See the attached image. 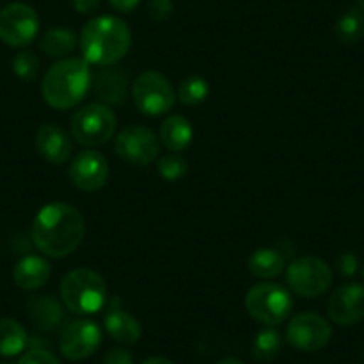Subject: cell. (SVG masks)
I'll return each instance as SVG.
<instances>
[{
	"mask_svg": "<svg viewBox=\"0 0 364 364\" xmlns=\"http://www.w3.org/2000/svg\"><path fill=\"white\" fill-rule=\"evenodd\" d=\"M141 0H109V4L117 9L118 13H132L139 6Z\"/></svg>",
	"mask_w": 364,
	"mask_h": 364,
	"instance_id": "obj_34",
	"label": "cell"
},
{
	"mask_svg": "<svg viewBox=\"0 0 364 364\" xmlns=\"http://www.w3.org/2000/svg\"><path fill=\"white\" fill-rule=\"evenodd\" d=\"M63 306L73 314L87 316L95 314L106 306L107 286L99 272L91 268H75L63 277Z\"/></svg>",
	"mask_w": 364,
	"mask_h": 364,
	"instance_id": "obj_4",
	"label": "cell"
},
{
	"mask_svg": "<svg viewBox=\"0 0 364 364\" xmlns=\"http://www.w3.org/2000/svg\"><path fill=\"white\" fill-rule=\"evenodd\" d=\"M117 114L102 102H91L80 107L72 117L70 131L79 145L95 149L106 145L117 132Z\"/></svg>",
	"mask_w": 364,
	"mask_h": 364,
	"instance_id": "obj_6",
	"label": "cell"
},
{
	"mask_svg": "<svg viewBox=\"0 0 364 364\" xmlns=\"http://www.w3.org/2000/svg\"><path fill=\"white\" fill-rule=\"evenodd\" d=\"M146 11L152 20L164 22V20L170 18L171 11H173V0H149Z\"/></svg>",
	"mask_w": 364,
	"mask_h": 364,
	"instance_id": "obj_30",
	"label": "cell"
},
{
	"mask_svg": "<svg viewBox=\"0 0 364 364\" xmlns=\"http://www.w3.org/2000/svg\"><path fill=\"white\" fill-rule=\"evenodd\" d=\"M79 45V38L72 29H65V27H52L47 33L41 36L40 40V50L43 52L47 58L54 59H66L70 58L73 50Z\"/></svg>",
	"mask_w": 364,
	"mask_h": 364,
	"instance_id": "obj_22",
	"label": "cell"
},
{
	"mask_svg": "<svg viewBox=\"0 0 364 364\" xmlns=\"http://www.w3.org/2000/svg\"><path fill=\"white\" fill-rule=\"evenodd\" d=\"M13 72L18 79L31 82L36 79L38 72H40V59L33 50H20L13 58Z\"/></svg>",
	"mask_w": 364,
	"mask_h": 364,
	"instance_id": "obj_28",
	"label": "cell"
},
{
	"mask_svg": "<svg viewBox=\"0 0 364 364\" xmlns=\"http://www.w3.org/2000/svg\"><path fill=\"white\" fill-rule=\"evenodd\" d=\"M284 273L291 293L304 299H318L331 288L334 281L331 266L316 255L295 259L289 262Z\"/></svg>",
	"mask_w": 364,
	"mask_h": 364,
	"instance_id": "obj_7",
	"label": "cell"
},
{
	"mask_svg": "<svg viewBox=\"0 0 364 364\" xmlns=\"http://www.w3.org/2000/svg\"><path fill=\"white\" fill-rule=\"evenodd\" d=\"M245 307L255 321L275 327L291 316L293 295L277 282H259L247 291Z\"/></svg>",
	"mask_w": 364,
	"mask_h": 364,
	"instance_id": "obj_5",
	"label": "cell"
},
{
	"mask_svg": "<svg viewBox=\"0 0 364 364\" xmlns=\"http://www.w3.org/2000/svg\"><path fill=\"white\" fill-rule=\"evenodd\" d=\"M332 339V327L316 313H299L286 328V341L300 352H318Z\"/></svg>",
	"mask_w": 364,
	"mask_h": 364,
	"instance_id": "obj_11",
	"label": "cell"
},
{
	"mask_svg": "<svg viewBox=\"0 0 364 364\" xmlns=\"http://www.w3.org/2000/svg\"><path fill=\"white\" fill-rule=\"evenodd\" d=\"M282 348V336L275 327H264L255 334L252 341V357L257 363H272L275 357L281 353Z\"/></svg>",
	"mask_w": 364,
	"mask_h": 364,
	"instance_id": "obj_24",
	"label": "cell"
},
{
	"mask_svg": "<svg viewBox=\"0 0 364 364\" xmlns=\"http://www.w3.org/2000/svg\"><path fill=\"white\" fill-rule=\"evenodd\" d=\"M91 90L95 91L97 99L106 106H122L127 100L129 77L118 66H100L93 73Z\"/></svg>",
	"mask_w": 364,
	"mask_h": 364,
	"instance_id": "obj_15",
	"label": "cell"
},
{
	"mask_svg": "<svg viewBox=\"0 0 364 364\" xmlns=\"http://www.w3.org/2000/svg\"><path fill=\"white\" fill-rule=\"evenodd\" d=\"M288 262H286L284 252L279 248H257L252 252L248 257V269L254 277L269 281V279H277L279 275L286 272Z\"/></svg>",
	"mask_w": 364,
	"mask_h": 364,
	"instance_id": "obj_21",
	"label": "cell"
},
{
	"mask_svg": "<svg viewBox=\"0 0 364 364\" xmlns=\"http://www.w3.org/2000/svg\"><path fill=\"white\" fill-rule=\"evenodd\" d=\"M114 152L125 163L149 166L161 154V141L145 125H127L114 136Z\"/></svg>",
	"mask_w": 364,
	"mask_h": 364,
	"instance_id": "obj_10",
	"label": "cell"
},
{
	"mask_svg": "<svg viewBox=\"0 0 364 364\" xmlns=\"http://www.w3.org/2000/svg\"><path fill=\"white\" fill-rule=\"evenodd\" d=\"M93 84L91 65L84 58H66L47 70L41 80V95L50 107L68 111L79 106Z\"/></svg>",
	"mask_w": 364,
	"mask_h": 364,
	"instance_id": "obj_2",
	"label": "cell"
},
{
	"mask_svg": "<svg viewBox=\"0 0 364 364\" xmlns=\"http://www.w3.org/2000/svg\"><path fill=\"white\" fill-rule=\"evenodd\" d=\"M363 279H364V266H363Z\"/></svg>",
	"mask_w": 364,
	"mask_h": 364,
	"instance_id": "obj_38",
	"label": "cell"
},
{
	"mask_svg": "<svg viewBox=\"0 0 364 364\" xmlns=\"http://www.w3.org/2000/svg\"><path fill=\"white\" fill-rule=\"evenodd\" d=\"M216 364H245V363H243V360L236 359V357H225V359L218 360Z\"/></svg>",
	"mask_w": 364,
	"mask_h": 364,
	"instance_id": "obj_36",
	"label": "cell"
},
{
	"mask_svg": "<svg viewBox=\"0 0 364 364\" xmlns=\"http://www.w3.org/2000/svg\"><path fill=\"white\" fill-rule=\"evenodd\" d=\"M68 178L80 191H99L109 178V163L104 154L97 150H84L77 154L68 166Z\"/></svg>",
	"mask_w": 364,
	"mask_h": 364,
	"instance_id": "obj_12",
	"label": "cell"
},
{
	"mask_svg": "<svg viewBox=\"0 0 364 364\" xmlns=\"http://www.w3.org/2000/svg\"><path fill=\"white\" fill-rule=\"evenodd\" d=\"M195 131L191 122L182 114H170L161 124L159 141L166 146L170 152H184L193 143Z\"/></svg>",
	"mask_w": 364,
	"mask_h": 364,
	"instance_id": "obj_20",
	"label": "cell"
},
{
	"mask_svg": "<svg viewBox=\"0 0 364 364\" xmlns=\"http://www.w3.org/2000/svg\"><path fill=\"white\" fill-rule=\"evenodd\" d=\"M36 150L45 161L50 164L68 163V159L73 154V143L70 139L68 132L55 124H43L36 131Z\"/></svg>",
	"mask_w": 364,
	"mask_h": 364,
	"instance_id": "obj_16",
	"label": "cell"
},
{
	"mask_svg": "<svg viewBox=\"0 0 364 364\" xmlns=\"http://www.w3.org/2000/svg\"><path fill=\"white\" fill-rule=\"evenodd\" d=\"M132 100L136 109L146 117L166 114L177 102V91L163 73L146 70L132 82Z\"/></svg>",
	"mask_w": 364,
	"mask_h": 364,
	"instance_id": "obj_8",
	"label": "cell"
},
{
	"mask_svg": "<svg viewBox=\"0 0 364 364\" xmlns=\"http://www.w3.org/2000/svg\"><path fill=\"white\" fill-rule=\"evenodd\" d=\"M18 364H61V360L45 348H31L20 357Z\"/></svg>",
	"mask_w": 364,
	"mask_h": 364,
	"instance_id": "obj_29",
	"label": "cell"
},
{
	"mask_svg": "<svg viewBox=\"0 0 364 364\" xmlns=\"http://www.w3.org/2000/svg\"><path fill=\"white\" fill-rule=\"evenodd\" d=\"M40 33L36 9L23 2H13L0 9V40L15 48L27 47Z\"/></svg>",
	"mask_w": 364,
	"mask_h": 364,
	"instance_id": "obj_9",
	"label": "cell"
},
{
	"mask_svg": "<svg viewBox=\"0 0 364 364\" xmlns=\"http://www.w3.org/2000/svg\"><path fill=\"white\" fill-rule=\"evenodd\" d=\"M102 341V331L91 320H75L63 331L59 350L70 360H82L97 352Z\"/></svg>",
	"mask_w": 364,
	"mask_h": 364,
	"instance_id": "obj_13",
	"label": "cell"
},
{
	"mask_svg": "<svg viewBox=\"0 0 364 364\" xmlns=\"http://www.w3.org/2000/svg\"><path fill=\"white\" fill-rule=\"evenodd\" d=\"M50 275V264L47 259L40 257V255H26L16 262L15 269H13V279H15L16 286L26 291L43 288Z\"/></svg>",
	"mask_w": 364,
	"mask_h": 364,
	"instance_id": "obj_18",
	"label": "cell"
},
{
	"mask_svg": "<svg viewBox=\"0 0 364 364\" xmlns=\"http://www.w3.org/2000/svg\"><path fill=\"white\" fill-rule=\"evenodd\" d=\"M339 273L345 275V277H353L359 269V261H357V255L353 252H341L338 255V261H336Z\"/></svg>",
	"mask_w": 364,
	"mask_h": 364,
	"instance_id": "obj_31",
	"label": "cell"
},
{
	"mask_svg": "<svg viewBox=\"0 0 364 364\" xmlns=\"http://www.w3.org/2000/svg\"><path fill=\"white\" fill-rule=\"evenodd\" d=\"M157 171L168 182L181 181L188 173V161L175 152L166 154L157 161Z\"/></svg>",
	"mask_w": 364,
	"mask_h": 364,
	"instance_id": "obj_27",
	"label": "cell"
},
{
	"mask_svg": "<svg viewBox=\"0 0 364 364\" xmlns=\"http://www.w3.org/2000/svg\"><path fill=\"white\" fill-rule=\"evenodd\" d=\"M77 13L80 15H91L95 13L100 6V0H70Z\"/></svg>",
	"mask_w": 364,
	"mask_h": 364,
	"instance_id": "obj_33",
	"label": "cell"
},
{
	"mask_svg": "<svg viewBox=\"0 0 364 364\" xmlns=\"http://www.w3.org/2000/svg\"><path fill=\"white\" fill-rule=\"evenodd\" d=\"M141 364H173V363H171L170 359H166V357L156 355V357H149V359L143 360Z\"/></svg>",
	"mask_w": 364,
	"mask_h": 364,
	"instance_id": "obj_35",
	"label": "cell"
},
{
	"mask_svg": "<svg viewBox=\"0 0 364 364\" xmlns=\"http://www.w3.org/2000/svg\"><path fill=\"white\" fill-rule=\"evenodd\" d=\"M29 338L22 323L13 318L0 320V355L15 357L26 350Z\"/></svg>",
	"mask_w": 364,
	"mask_h": 364,
	"instance_id": "obj_23",
	"label": "cell"
},
{
	"mask_svg": "<svg viewBox=\"0 0 364 364\" xmlns=\"http://www.w3.org/2000/svg\"><path fill=\"white\" fill-rule=\"evenodd\" d=\"M132 45V33L118 16L102 15L91 18L79 38L82 58L90 65L111 66L127 55Z\"/></svg>",
	"mask_w": 364,
	"mask_h": 364,
	"instance_id": "obj_3",
	"label": "cell"
},
{
	"mask_svg": "<svg viewBox=\"0 0 364 364\" xmlns=\"http://www.w3.org/2000/svg\"><path fill=\"white\" fill-rule=\"evenodd\" d=\"M104 327L114 341L127 346L138 343L143 334L141 323L132 314L117 306H111L107 309L106 316H104Z\"/></svg>",
	"mask_w": 364,
	"mask_h": 364,
	"instance_id": "obj_19",
	"label": "cell"
},
{
	"mask_svg": "<svg viewBox=\"0 0 364 364\" xmlns=\"http://www.w3.org/2000/svg\"><path fill=\"white\" fill-rule=\"evenodd\" d=\"M328 318L334 323L353 325L364 318V286L357 282H348L343 284L332 293L328 300Z\"/></svg>",
	"mask_w": 364,
	"mask_h": 364,
	"instance_id": "obj_14",
	"label": "cell"
},
{
	"mask_svg": "<svg viewBox=\"0 0 364 364\" xmlns=\"http://www.w3.org/2000/svg\"><path fill=\"white\" fill-rule=\"evenodd\" d=\"M359 8L364 9V0H359Z\"/></svg>",
	"mask_w": 364,
	"mask_h": 364,
	"instance_id": "obj_37",
	"label": "cell"
},
{
	"mask_svg": "<svg viewBox=\"0 0 364 364\" xmlns=\"http://www.w3.org/2000/svg\"><path fill=\"white\" fill-rule=\"evenodd\" d=\"M86 234L84 216L73 205L50 202L34 216L33 243L41 254L54 259L68 257L80 247Z\"/></svg>",
	"mask_w": 364,
	"mask_h": 364,
	"instance_id": "obj_1",
	"label": "cell"
},
{
	"mask_svg": "<svg viewBox=\"0 0 364 364\" xmlns=\"http://www.w3.org/2000/svg\"><path fill=\"white\" fill-rule=\"evenodd\" d=\"M364 34V15L363 9L353 6L348 11L343 13L341 18L336 23V36L341 43L352 45L360 40Z\"/></svg>",
	"mask_w": 364,
	"mask_h": 364,
	"instance_id": "obj_25",
	"label": "cell"
},
{
	"mask_svg": "<svg viewBox=\"0 0 364 364\" xmlns=\"http://www.w3.org/2000/svg\"><path fill=\"white\" fill-rule=\"evenodd\" d=\"M27 313L34 327L41 332H50L61 325L65 311L63 304L52 295H33L27 299Z\"/></svg>",
	"mask_w": 364,
	"mask_h": 364,
	"instance_id": "obj_17",
	"label": "cell"
},
{
	"mask_svg": "<svg viewBox=\"0 0 364 364\" xmlns=\"http://www.w3.org/2000/svg\"><path fill=\"white\" fill-rule=\"evenodd\" d=\"M102 364H134V359L125 348H111L104 355Z\"/></svg>",
	"mask_w": 364,
	"mask_h": 364,
	"instance_id": "obj_32",
	"label": "cell"
},
{
	"mask_svg": "<svg viewBox=\"0 0 364 364\" xmlns=\"http://www.w3.org/2000/svg\"><path fill=\"white\" fill-rule=\"evenodd\" d=\"M211 93V86L202 75H190L182 80L177 87V100L188 107L205 102Z\"/></svg>",
	"mask_w": 364,
	"mask_h": 364,
	"instance_id": "obj_26",
	"label": "cell"
}]
</instances>
